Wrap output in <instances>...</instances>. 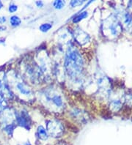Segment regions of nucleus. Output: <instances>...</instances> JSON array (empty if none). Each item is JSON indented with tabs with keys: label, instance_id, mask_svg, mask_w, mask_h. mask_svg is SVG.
<instances>
[{
	"label": "nucleus",
	"instance_id": "1",
	"mask_svg": "<svg viewBox=\"0 0 132 145\" xmlns=\"http://www.w3.org/2000/svg\"><path fill=\"white\" fill-rule=\"evenodd\" d=\"M83 65L84 62L81 54L72 46L68 47L65 54L64 63L65 72L68 76L71 78H77L82 72Z\"/></svg>",
	"mask_w": 132,
	"mask_h": 145
},
{
	"label": "nucleus",
	"instance_id": "2",
	"mask_svg": "<svg viewBox=\"0 0 132 145\" xmlns=\"http://www.w3.org/2000/svg\"><path fill=\"white\" fill-rule=\"evenodd\" d=\"M46 103L50 107L52 106L56 110H61L64 107V101L62 96L55 90H48L43 94Z\"/></svg>",
	"mask_w": 132,
	"mask_h": 145
},
{
	"label": "nucleus",
	"instance_id": "3",
	"mask_svg": "<svg viewBox=\"0 0 132 145\" xmlns=\"http://www.w3.org/2000/svg\"><path fill=\"white\" fill-rule=\"evenodd\" d=\"M46 130L49 136L53 138L61 137L64 133V126L57 120H50L46 122Z\"/></svg>",
	"mask_w": 132,
	"mask_h": 145
},
{
	"label": "nucleus",
	"instance_id": "4",
	"mask_svg": "<svg viewBox=\"0 0 132 145\" xmlns=\"http://www.w3.org/2000/svg\"><path fill=\"white\" fill-rule=\"evenodd\" d=\"M15 119H16V124L18 125L24 127L27 131L31 128L32 126V120L30 118L28 112L22 110L20 113H15Z\"/></svg>",
	"mask_w": 132,
	"mask_h": 145
},
{
	"label": "nucleus",
	"instance_id": "5",
	"mask_svg": "<svg viewBox=\"0 0 132 145\" xmlns=\"http://www.w3.org/2000/svg\"><path fill=\"white\" fill-rule=\"evenodd\" d=\"M16 89L18 91V92L21 94V95L30 97H32V95H33V92L31 89V88L25 82H18L16 84Z\"/></svg>",
	"mask_w": 132,
	"mask_h": 145
},
{
	"label": "nucleus",
	"instance_id": "6",
	"mask_svg": "<svg viewBox=\"0 0 132 145\" xmlns=\"http://www.w3.org/2000/svg\"><path fill=\"white\" fill-rule=\"evenodd\" d=\"M88 37H88L87 34L84 32L82 29H79V30L75 32V40L81 45H84L86 43Z\"/></svg>",
	"mask_w": 132,
	"mask_h": 145
},
{
	"label": "nucleus",
	"instance_id": "7",
	"mask_svg": "<svg viewBox=\"0 0 132 145\" xmlns=\"http://www.w3.org/2000/svg\"><path fill=\"white\" fill-rule=\"evenodd\" d=\"M36 136L38 138L39 140H41V141H46L49 138V133H48L47 130L45 128L43 125H39L37 127V131H36Z\"/></svg>",
	"mask_w": 132,
	"mask_h": 145
},
{
	"label": "nucleus",
	"instance_id": "8",
	"mask_svg": "<svg viewBox=\"0 0 132 145\" xmlns=\"http://www.w3.org/2000/svg\"><path fill=\"white\" fill-rule=\"evenodd\" d=\"M9 21H10V24L12 27H19L21 24V19L18 16H12L9 19Z\"/></svg>",
	"mask_w": 132,
	"mask_h": 145
},
{
	"label": "nucleus",
	"instance_id": "9",
	"mask_svg": "<svg viewBox=\"0 0 132 145\" xmlns=\"http://www.w3.org/2000/svg\"><path fill=\"white\" fill-rule=\"evenodd\" d=\"M16 125H15V123H11V124L5 125V127H4V131H5V133L8 135L9 136H12L13 134V132H14V130L16 128Z\"/></svg>",
	"mask_w": 132,
	"mask_h": 145
},
{
	"label": "nucleus",
	"instance_id": "10",
	"mask_svg": "<svg viewBox=\"0 0 132 145\" xmlns=\"http://www.w3.org/2000/svg\"><path fill=\"white\" fill-rule=\"evenodd\" d=\"M88 13L87 11H83V12H81V13H79L78 16H76L75 18H73V22L75 24L78 23V22H79V21H81V20H83L84 18H85L87 16Z\"/></svg>",
	"mask_w": 132,
	"mask_h": 145
},
{
	"label": "nucleus",
	"instance_id": "11",
	"mask_svg": "<svg viewBox=\"0 0 132 145\" xmlns=\"http://www.w3.org/2000/svg\"><path fill=\"white\" fill-rule=\"evenodd\" d=\"M52 24L50 23H44L39 27V29L42 32H48L52 28Z\"/></svg>",
	"mask_w": 132,
	"mask_h": 145
},
{
	"label": "nucleus",
	"instance_id": "12",
	"mask_svg": "<svg viewBox=\"0 0 132 145\" xmlns=\"http://www.w3.org/2000/svg\"><path fill=\"white\" fill-rule=\"evenodd\" d=\"M65 2L64 1H61V0H56L53 2V6L55 7V9L60 10L62 8H63L65 7Z\"/></svg>",
	"mask_w": 132,
	"mask_h": 145
},
{
	"label": "nucleus",
	"instance_id": "13",
	"mask_svg": "<svg viewBox=\"0 0 132 145\" xmlns=\"http://www.w3.org/2000/svg\"><path fill=\"white\" fill-rule=\"evenodd\" d=\"M18 10V5L14 3L11 4L8 7V11L11 13H14L15 12Z\"/></svg>",
	"mask_w": 132,
	"mask_h": 145
},
{
	"label": "nucleus",
	"instance_id": "14",
	"mask_svg": "<svg viewBox=\"0 0 132 145\" xmlns=\"http://www.w3.org/2000/svg\"><path fill=\"white\" fill-rule=\"evenodd\" d=\"M83 3H85V1H79V0H76V1H71L70 2V5L72 7H78V6H81Z\"/></svg>",
	"mask_w": 132,
	"mask_h": 145
},
{
	"label": "nucleus",
	"instance_id": "15",
	"mask_svg": "<svg viewBox=\"0 0 132 145\" xmlns=\"http://www.w3.org/2000/svg\"><path fill=\"white\" fill-rule=\"evenodd\" d=\"M7 21V17L6 16H0V24H3Z\"/></svg>",
	"mask_w": 132,
	"mask_h": 145
},
{
	"label": "nucleus",
	"instance_id": "16",
	"mask_svg": "<svg viewBox=\"0 0 132 145\" xmlns=\"http://www.w3.org/2000/svg\"><path fill=\"white\" fill-rule=\"evenodd\" d=\"M35 4L38 7H42L43 6V2H41V1H37V2H35Z\"/></svg>",
	"mask_w": 132,
	"mask_h": 145
},
{
	"label": "nucleus",
	"instance_id": "17",
	"mask_svg": "<svg viewBox=\"0 0 132 145\" xmlns=\"http://www.w3.org/2000/svg\"><path fill=\"white\" fill-rule=\"evenodd\" d=\"M55 145H69L67 142H64V141H60V142H58Z\"/></svg>",
	"mask_w": 132,
	"mask_h": 145
},
{
	"label": "nucleus",
	"instance_id": "18",
	"mask_svg": "<svg viewBox=\"0 0 132 145\" xmlns=\"http://www.w3.org/2000/svg\"><path fill=\"white\" fill-rule=\"evenodd\" d=\"M7 29V27H5V26H0V31L1 32H3V31H5Z\"/></svg>",
	"mask_w": 132,
	"mask_h": 145
},
{
	"label": "nucleus",
	"instance_id": "19",
	"mask_svg": "<svg viewBox=\"0 0 132 145\" xmlns=\"http://www.w3.org/2000/svg\"><path fill=\"white\" fill-rule=\"evenodd\" d=\"M21 145H32V144L31 143H30V142H24V143L22 144H21Z\"/></svg>",
	"mask_w": 132,
	"mask_h": 145
},
{
	"label": "nucleus",
	"instance_id": "20",
	"mask_svg": "<svg viewBox=\"0 0 132 145\" xmlns=\"http://www.w3.org/2000/svg\"><path fill=\"white\" fill-rule=\"evenodd\" d=\"M5 42V38H0V43H4Z\"/></svg>",
	"mask_w": 132,
	"mask_h": 145
},
{
	"label": "nucleus",
	"instance_id": "21",
	"mask_svg": "<svg viewBox=\"0 0 132 145\" xmlns=\"http://www.w3.org/2000/svg\"><path fill=\"white\" fill-rule=\"evenodd\" d=\"M2 7H3V3L0 1V10L2 9Z\"/></svg>",
	"mask_w": 132,
	"mask_h": 145
}]
</instances>
